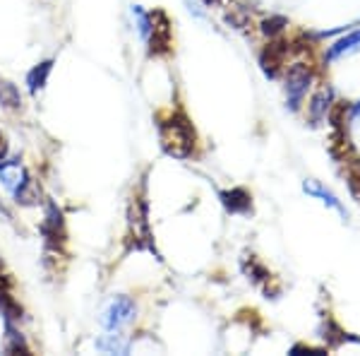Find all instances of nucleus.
I'll return each mask as SVG.
<instances>
[{
  "label": "nucleus",
  "mask_w": 360,
  "mask_h": 356,
  "mask_svg": "<svg viewBox=\"0 0 360 356\" xmlns=\"http://www.w3.org/2000/svg\"><path fill=\"white\" fill-rule=\"evenodd\" d=\"M161 147H164L171 156L185 159L193 154L195 149V128L185 116H173V118L164 121L159 125Z\"/></svg>",
  "instance_id": "1"
},
{
  "label": "nucleus",
  "mask_w": 360,
  "mask_h": 356,
  "mask_svg": "<svg viewBox=\"0 0 360 356\" xmlns=\"http://www.w3.org/2000/svg\"><path fill=\"white\" fill-rule=\"evenodd\" d=\"M310 82H312V70L303 66V63H295V66L288 68V75H286V102L288 106L293 111L300 109L303 99L310 90Z\"/></svg>",
  "instance_id": "2"
},
{
  "label": "nucleus",
  "mask_w": 360,
  "mask_h": 356,
  "mask_svg": "<svg viewBox=\"0 0 360 356\" xmlns=\"http://www.w3.org/2000/svg\"><path fill=\"white\" fill-rule=\"evenodd\" d=\"M137 315V306L130 296H115V299L108 303V308L103 311L101 325L108 332H118L120 328H125L127 323H132Z\"/></svg>",
  "instance_id": "3"
},
{
  "label": "nucleus",
  "mask_w": 360,
  "mask_h": 356,
  "mask_svg": "<svg viewBox=\"0 0 360 356\" xmlns=\"http://www.w3.org/2000/svg\"><path fill=\"white\" fill-rule=\"evenodd\" d=\"M221 197V205L229 209L231 214H248L252 209V197L245 188H231L219 192Z\"/></svg>",
  "instance_id": "4"
},
{
  "label": "nucleus",
  "mask_w": 360,
  "mask_h": 356,
  "mask_svg": "<svg viewBox=\"0 0 360 356\" xmlns=\"http://www.w3.org/2000/svg\"><path fill=\"white\" fill-rule=\"evenodd\" d=\"M44 236L49 241H63V212L58 209L53 202H49V209H46V221L41 226Z\"/></svg>",
  "instance_id": "5"
},
{
  "label": "nucleus",
  "mask_w": 360,
  "mask_h": 356,
  "mask_svg": "<svg viewBox=\"0 0 360 356\" xmlns=\"http://www.w3.org/2000/svg\"><path fill=\"white\" fill-rule=\"evenodd\" d=\"M51 70H53V61H44L39 63V66H34L32 70L27 73V87L32 94H37V92H41L46 82H49V75Z\"/></svg>",
  "instance_id": "6"
},
{
  "label": "nucleus",
  "mask_w": 360,
  "mask_h": 356,
  "mask_svg": "<svg viewBox=\"0 0 360 356\" xmlns=\"http://www.w3.org/2000/svg\"><path fill=\"white\" fill-rule=\"evenodd\" d=\"M334 99V92L329 90V87H324V90H319L315 97H312V104H310V118L312 123H319V121L327 118V111H329V104H332Z\"/></svg>",
  "instance_id": "7"
},
{
  "label": "nucleus",
  "mask_w": 360,
  "mask_h": 356,
  "mask_svg": "<svg viewBox=\"0 0 360 356\" xmlns=\"http://www.w3.org/2000/svg\"><path fill=\"white\" fill-rule=\"evenodd\" d=\"M303 188H305V192H310V195L319 197V200H322L324 205L334 207L339 214H346V212H344V207H341V202L336 200V195H334V192H332V190H327V188H322V185H319L317 180H305V183H303Z\"/></svg>",
  "instance_id": "8"
},
{
  "label": "nucleus",
  "mask_w": 360,
  "mask_h": 356,
  "mask_svg": "<svg viewBox=\"0 0 360 356\" xmlns=\"http://www.w3.org/2000/svg\"><path fill=\"white\" fill-rule=\"evenodd\" d=\"M281 63H283V49L278 51L276 44L269 46V49H266L264 54H262V58H259V66H262L266 78H276V73H278V68H281Z\"/></svg>",
  "instance_id": "9"
},
{
  "label": "nucleus",
  "mask_w": 360,
  "mask_h": 356,
  "mask_svg": "<svg viewBox=\"0 0 360 356\" xmlns=\"http://www.w3.org/2000/svg\"><path fill=\"white\" fill-rule=\"evenodd\" d=\"M0 106L8 109V111L22 109L20 90H17L13 82H8V80H0Z\"/></svg>",
  "instance_id": "10"
},
{
  "label": "nucleus",
  "mask_w": 360,
  "mask_h": 356,
  "mask_svg": "<svg viewBox=\"0 0 360 356\" xmlns=\"http://www.w3.org/2000/svg\"><path fill=\"white\" fill-rule=\"evenodd\" d=\"M360 44V29H356V32H351L348 37H344V39H339L332 49L327 51V58L329 61H334V58H339V56H344V54H348V51H353L356 46Z\"/></svg>",
  "instance_id": "11"
},
{
  "label": "nucleus",
  "mask_w": 360,
  "mask_h": 356,
  "mask_svg": "<svg viewBox=\"0 0 360 356\" xmlns=\"http://www.w3.org/2000/svg\"><path fill=\"white\" fill-rule=\"evenodd\" d=\"M0 313L5 315V320H17L22 315V308L17 306V303L13 301V296L8 294V291L3 289V284H0Z\"/></svg>",
  "instance_id": "12"
},
{
  "label": "nucleus",
  "mask_w": 360,
  "mask_h": 356,
  "mask_svg": "<svg viewBox=\"0 0 360 356\" xmlns=\"http://www.w3.org/2000/svg\"><path fill=\"white\" fill-rule=\"evenodd\" d=\"M96 347L108 354H127L130 344H127V340H120V335H108L106 340H98Z\"/></svg>",
  "instance_id": "13"
},
{
  "label": "nucleus",
  "mask_w": 360,
  "mask_h": 356,
  "mask_svg": "<svg viewBox=\"0 0 360 356\" xmlns=\"http://www.w3.org/2000/svg\"><path fill=\"white\" fill-rule=\"evenodd\" d=\"M5 352L8 354H29V347L25 342V337L20 335L17 330H13V325L8 323V342H5Z\"/></svg>",
  "instance_id": "14"
},
{
  "label": "nucleus",
  "mask_w": 360,
  "mask_h": 356,
  "mask_svg": "<svg viewBox=\"0 0 360 356\" xmlns=\"http://www.w3.org/2000/svg\"><path fill=\"white\" fill-rule=\"evenodd\" d=\"M283 27H288V22L283 20V17H271V20H266L262 25V32L269 34V37H274V34L283 32Z\"/></svg>",
  "instance_id": "15"
},
{
  "label": "nucleus",
  "mask_w": 360,
  "mask_h": 356,
  "mask_svg": "<svg viewBox=\"0 0 360 356\" xmlns=\"http://www.w3.org/2000/svg\"><path fill=\"white\" fill-rule=\"evenodd\" d=\"M291 354H293V356H300V354L319 356V354H324V352H322V349H312V347H300V344H298V347H293V349H291Z\"/></svg>",
  "instance_id": "16"
},
{
  "label": "nucleus",
  "mask_w": 360,
  "mask_h": 356,
  "mask_svg": "<svg viewBox=\"0 0 360 356\" xmlns=\"http://www.w3.org/2000/svg\"><path fill=\"white\" fill-rule=\"evenodd\" d=\"M5 156H8V142H5L3 133H0V164L5 161Z\"/></svg>",
  "instance_id": "17"
},
{
  "label": "nucleus",
  "mask_w": 360,
  "mask_h": 356,
  "mask_svg": "<svg viewBox=\"0 0 360 356\" xmlns=\"http://www.w3.org/2000/svg\"><path fill=\"white\" fill-rule=\"evenodd\" d=\"M358 116H360V102L351 109V118H358Z\"/></svg>",
  "instance_id": "18"
},
{
  "label": "nucleus",
  "mask_w": 360,
  "mask_h": 356,
  "mask_svg": "<svg viewBox=\"0 0 360 356\" xmlns=\"http://www.w3.org/2000/svg\"><path fill=\"white\" fill-rule=\"evenodd\" d=\"M0 284H3V287H8V279H5V274H3V265H0Z\"/></svg>",
  "instance_id": "19"
},
{
  "label": "nucleus",
  "mask_w": 360,
  "mask_h": 356,
  "mask_svg": "<svg viewBox=\"0 0 360 356\" xmlns=\"http://www.w3.org/2000/svg\"><path fill=\"white\" fill-rule=\"evenodd\" d=\"M205 3H207V5H212V3H214V0H205Z\"/></svg>",
  "instance_id": "20"
}]
</instances>
